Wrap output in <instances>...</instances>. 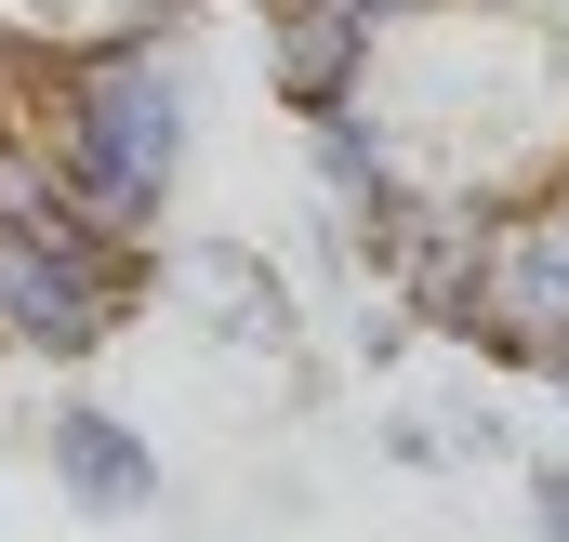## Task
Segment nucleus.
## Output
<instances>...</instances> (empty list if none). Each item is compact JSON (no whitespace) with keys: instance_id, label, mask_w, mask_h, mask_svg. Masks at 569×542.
Instances as JSON below:
<instances>
[{"instance_id":"nucleus-4","label":"nucleus","mask_w":569,"mask_h":542,"mask_svg":"<svg viewBox=\"0 0 569 542\" xmlns=\"http://www.w3.org/2000/svg\"><path fill=\"white\" fill-rule=\"evenodd\" d=\"M371 53H385V40H371L345 0H279V13H266V67H279V93L305 120H318V107H358V93H371Z\"/></svg>"},{"instance_id":"nucleus-3","label":"nucleus","mask_w":569,"mask_h":542,"mask_svg":"<svg viewBox=\"0 0 569 542\" xmlns=\"http://www.w3.org/2000/svg\"><path fill=\"white\" fill-rule=\"evenodd\" d=\"M40 450H53V490H67L80 516H159V450H146V423L67 398L40 423Z\"/></svg>"},{"instance_id":"nucleus-2","label":"nucleus","mask_w":569,"mask_h":542,"mask_svg":"<svg viewBox=\"0 0 569 542\" xmlns=\"http://www.w3.org/2000/svg\"><path fill=\"white\" fill-rule=\"evenodd\" d=\"M503 199H517V185H477V172H411V185L385 199L371 265H385V291H398L411 331H450V344L477 331V265H490Z\"/></svg>"},{"instance_id":"nucleus-8","label":"nucleus","mask_w":569,"mask_h":542,"mask_svg":"<svg viewBox=\"0 0 569 542\" xmlns=\"http://www.w3.org/2000/svg\"><path fill=\"white\" fill-rule=\"evenodd\" d=\"M266 13H279V0H266Z\"/></svg>"},{"instance_id":"nucleus-1","label":"nucleus","mask_w":569,"mask_h":542,"mask_svg":"<svg viewBox=\"0 0 569 542\" xmlns=\"http://www.w3.org/2000/svg\"><path fill=\"white\" fill-rule=\"evenodd\" d=\"M146 291H159V265L133 239H93L80 212L0 225V344H27V358H107V331Z\"/></svg>"},{"instance_id":"nucleus-5","label":"nucleus","mask_w":569,"mask_h":542,"mask_svg":"<svg viewBox=\"0 0 569 542\" xmlns=\"http://www.w3.org/2000/svg\"><path fill=\"white\" fill-rule=\"evenodd\" d=\"M159 291H172V304H186L199 331L252 344V358H279V344H291V291H279L266 265H252V252H186V265L159 278Z\"/></svg>"},{"instance_id":"nucleus-6","label":"nucleus","mask_w":569,"mask_h":542,"mask_svg":"<svg viewBox=\"0 0 569 542\" xmlns=\"http://www.w3.org/2000/svg\"><path fill=\"white\" fill-rule=\"evenodd\" d=\"M530 542H569V463H530Z\"/></svg>"},{"instance_id":"nucleus-7","label":"nucleus","mask_w":569,"mask_h":542,"mask_svg":"<svg viewBox=\"0 0 569 542\" xmlns=\"http://www.w3.org/2000/svg\"><path fill=\"white\" fill-rule=\"evenodd\" d=\"M543 384H557V398H569V344H557V371H543Z\"/></svg>"}]
</instances>
